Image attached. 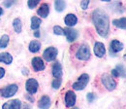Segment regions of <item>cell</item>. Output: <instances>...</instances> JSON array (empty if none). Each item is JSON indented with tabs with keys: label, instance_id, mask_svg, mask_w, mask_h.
Here are the masks:
<instances>
[{
	"label": "cell",
	"instance_id": "22",
	"mask_svg": "<svg viewBox=\"0 0 126 109\" xmlns=\"http://www.w3.org/2000/svg\"><path fill=\"white\" fill-rule=\"evenodd\" d=\"M123 72H124V70H123V66L118 65V66H116V68L112 69L111 74H112L113 77H119V76H124Z\"/></svg>",
	"mask_w": 126,
	"mask_h": 109
},
{
	"label": "cell",
	"instance_id": "13",
	"mask_svg": "<svg viewBox=\"0 0 126 109\" xmlns=\"http://www.w3.org/2000/svg\"><path fill=\"white\" fill-rule=\"evenodd\" d=\"M64 22H65V24L67 26L72 27V26H74V25L77 24L78 18L74 15V14H68V15L65 17V19H64Z\"/></svg>",
	"mask_w": 126,
	"mask_h": 109
},
{
	"label": "cell",
	"instance_id": "20",
	"mask_svg": "<svg viewBox=\"0 0 126 109\" xmlns=\"http://www.w3.org/2000/svg\"><path fill=\"white\" fill-rule=\"evenodd\" d=\"M28 49H29V51L31 53H37L41 49V43L39 41H37V40H33V41L30 42V44L28 46Z\"/></svg>",
	"mask_w": 126,
	"mask_h": 109
},
{
	"label": "cell",
	"instance_id": "7",
	"mask_svg": "<svg viewBox=\"0 0 126 109\" xmlns=\"http://www.w3.org/2000/svg\"><path fill=\"white\" fill-rule=\"evenodd\" d=\"M38 86L39 84L35 79H28L25 84V89L29 94H34L38 91Z\"/></svg>",
	"mask_w": 126,
	"mask_h": 109
},
{
	"label": "cell",
	"instance_id": "21",
	"mask_svg": "<svg viewBox=\"0 0 126 109\" xmlns=\"http://www.w3.org/2000/svg\"><path fill=\"white\" fill-rule=\"evenodd\" d=\"M41 23H42L41 19H39L37 17H32L31 18V28L33 30H37L40 27Z\"/></svg>",
	"mask_w": 126,
	"mask_h": 109
},
{
	"label": "cell",
	"instance_id": "1",
	"mask_svg": "<svg viewBox=\"0 0 126 109\" xmlns=\"http://www.w3.org/2000/svg\"><path fill=\"white\" fill-rule=\"evenodd\" d=\"M92 21L98 34L102 37H107L110 30L109 16L102 9H96L92 13Z\"/></svg>",
	"mask_w": 126,
	"mask_h": 109
},
{
	"label": "cell",
	"instance_id": "17",
	"mask_svg": "<svg viewBox=\"0 0 126 109\" xmlns=\"http://www.w3.org/2000/svg\"><path fill=\"white\" fill-rule=\"evenodd\" d=\"M110 51L113 52V53H118L120 51L123 50V44L117 40H112L110 42Z\"/></svg>",
	"mask_w": 126,
	"mask_h": 109
},
{
	"label": "cell",
	"instance_id": "16",
	"mask_svg": "<svg viewBox=\"0 0 126 109\" xmlns=\"http://www.w3.org/2000/svg\"><path fill=\"white\" fill-rule=\"evenodd\" d=\"M52 75L54 78L62 77V66L59 62H54L52 65Z\"/></svg>",
	"mask_w": 126,
	"mask_h": 109
},
{
	"label": "cell",
	"instance_id": "30",
	"mask_svg": "<svg viewBox=\"0 0 126 109\" xmlns=\"http://www.w3.org/2000/svg\"><path fill=\"white\" fill-rule=\"evenodd\" d=\"M88 5H89V1L88 0H84V1H81L80 2V7L83 10H86L88 8Z\"/></svg>",
	"mask_w": 126,
	"mask_h": 109
},
{
	"label": "cell",
	"instance_id": "37",
	"mask_svg": "<svg viewBox=\"0 0 126 109\" xmlns=\"http://www.w3.org/2000/svg\"><path fill=\"white\" fill-rule=\"evenodd\" d=\"M73 109H78V108H73Z\"/></svg>",
	"mask_w": 126,
	"mask_h": 109
},
{
	"label": "cell",
	"instance_id": "9",
	"mask_svg": "<svg viewBox=\"0 0 126 109\" xmlns=\"http://www.w3.org/2000/svg\"><path fill=\"white\" fill-rule=\"evenodd\" d=\"M31 64H32V67L35 71H42L45 69V63L43 62V60L41 58H33L31 61Z\"/></svg>",
	"mask_w": 126,
	"mask_h": 109
},
{
	"label": "cell",
	"instance_id": "10",
	"mask_svg": "<svg viewBox=\"0 0 126 109\" xmlns=\"http://www.w3.org/2000/svg\"><path fill=\"white\" fill-rule=\"evenodd\" d=\"M94 54L98 58H103L106 54L105 45L101 42H96L94 45Z\"/></svg>",
	"mask_w": 126,
	"mask_h": 109
},
{
	"label": "cell",
	"instance_id": "36",
	"mask_svg": "<svg viewBox=\"0 0 126 109\" xmlns=\"http://www.w3.org/2000/svg\"><path fill=\"white\" fill-rule=\"evenodd\" d=\"M23 109H29V107H28V106H25V107H24Z\"/></svg>",
	"mask_w": 126,
	"mask_h": 109
},
{
	"label": "cell",
	"instance_id": "33",
	"mask_svg": "<svg viewBox=\"0 0 126 109\" xmlns=\"http://www.w3.org/2000/svg\"><path fill=\"white\" fill-rule=\"evenodd\" d=\"M22 73H23L24 75H27V74L29 73V71H28V69H26V68H23V69H22Z\"/></svg>",
	"mask_w": 126,
	"mask_h": 109
},
{
	"label": "cell",
	"instance_id": "26",
	"mask_svg": "<svg viewBox=\"0 0 126 109\" xmlns=\"http://www.w3.org/2000/svg\"><path fill=\"white\" fill-rule=\"evenodd\" d=\"M51 86H52V88L55 89V90L59 89L60 86H61V78H55V79L52 81Z\"/></svg>",
	"mask_w": 126,
	"mask_h": 109
},
{
	"label": "cell",
	"instance_id": "2",
	"mask_svg": "<svg viewBox=\"0 0 126 109\" xmlns=\"http://www.w3.org/2000/svg\"><path fill=\"white\" fill-rule=\"evenodd\" d=\"M88 82H89V76H88V74H85V73L84 74H81L79 77V79H78V81L73 84V89L75 91H81V90H83L86 87V85L88 84Z\"/></svg>",
	"mask_w": 126,
	"mask_h": 109
},
{
	"label": "cell",
	"instance_id": "32",
	"mask_svg": "<svg viewBox=\"0 0 126 109\" xmlns=\"http://www.w3.org/2000/svg\"><path fill=\"white\" fill-rule=\"evenodd\" d=\"M4 75H5V69L2 68V67H0V79L3 78Z\"/></svg>",
	"mask_w": 126,
	"mask_h": 109
},
{
	"label": "cell",
	"instance_id": "34",
	"mask_svg": "<svg viewBox=\"0 0 126 109\" xmlns=\"http://www.w3.org/2000/svg\"><path fill=\"white\" fill-rule=\"evenodd\" d=\"M34 36H35V37H37V38H38V37H40V32H39L38 30H36L35 32H34Z\"/></svg>",
	"mask_w": 126,
	"mask_h": 109
},
{
	"label": "cell",
	"instance_id": "25",
	"mask_svg": "<svg viewBox=\"0 0 126 109\" xmlns=\"http://www.w3.org/2000/svg\"><path fill=\"white\" fill-rule=\"evenodd\" d=\"M8 43H9V36L5 34L0 38V49L6 48L8 46Z\"/></svg>",
	"mask_w": 126,
	"mask_h": 109
},
{
	"label": "cell",
	"instance_id": "28",
	"mask_svg": "<svg viewBox=\"0 0 126 109\" xmlns=\"http://www.w3.org/2000/svg\"><path fill=\"white\" fill-rule=\"evenodd\" d=\"M38 4H39V1H38V0H29V1L27 2V5H28V7H29L30 9L35 8Z\"/></svg>",
	"mask_w": 126,
	"mask_h": 109
},
{
	"label": "cell",
	"instance_id": "6",
	"mask_svg": "<svg viewBox=\"0 0 126 109\" xmlns=\"http://www.w3.org/2000/svg\"><path fill=\"white\" fill-rule=\"evenodd\" d=\"M57 54H58V51H57L56 48H54V47H48V48H47L44 51L43 57H44V59H45L46 62H52L57 57Z\"/></svg>",
	"mask_w": 126,
	"mask_h": 109
},
{
	"label": "cell",
	"instance_id": "31",
	"mask_svg": "<svg viewBox=\"0 0 126 109\" xmlns=\"http://www.w3.org/2000/svg\"><path fill=\"white\" fill-rule=\"evenodd\" d=\"M14 3H15L14 1H11V0H9V1H4V2H3V5H4L6 8H10V7H11V6H12Z\"/></svg>",
	"mask_w": 126,
	"mask_h": 109
},
{
	"label": "cell",
	"instance_id": "8",
	"mask_svg": "<svg viewBox=\"0 0 126 109\" xmlns=\"http://www.w3.org/2000/svg\"><path fill=\"white\" fill-rule=\"evenodd\" d=\"M76 93H74L73 91H68L66 94H65V104L67 107H73L76 103Z\"/></svg>",
	"mask_w": 126,
	"mask_h": 109
},
{
	"label": "cell",
	"instance_id": "35",
	"mask_svg": "<svg viewBox=\"0 0 126 109\" xmlns=\"http://www.w3.org/2000/svg\"><path fill=\"white\" fill-rule=\"evenodd\" d=\"M2 14H3V9H2L1 7H0V16L2 15Z\"/></svg>",
	"mask_w": 126,
	"mask_h": 109
},
{
	"label": "cell",
	"instance_id": "23",
	"mask_svg": "<svg viewBox=\"0 0 126 109\" xmlns=\"http://www.w3.org/2000/svg\"><path fill=\"white\" fill-rule=\"evenodd\" d=\"M54 7H55V10L57 12H62L66 7V3L63 0H56L54 2Z\"/></svg>",
	"mask_w": 126,
	"mask_h": 109
},
{
	"label": "cell",
	"instance_id": "5",
	"mask_svg": "<svg viewBox=\"0 0 126 109\" xmlns=\"http://www.w3.org/2000/svg\"><path fill=\"white\" fill-rule=\"evenodd\" d=\"M101 81L108 91H113L116 88V82L113 80V78L108 74H104L101 78Z\"/></svg>",
	"mask_w": 126,
	"mask_h": 109
},
{
	"label": "cell",
	"instance_id": "12",
	"mask_svg": "<svg viewBox=\"0 0 126 109\" xmlns=\"http://www.w3.org/2000/svg\"><path fill=\"white\" fill-rule=\"evenodd\" d=\"M64 32H65V36L67 38V41H69V42H74L78 38V35H79L78 31L72 29V28H65Z\"/></svg>",
	"mask_w": 126,
	"mask_h": 109
},
{
	"label": "cell",
	"instance_id": "15",
	"mask_svg": "<svg viewBox=\"0 0 126 109\" xmlns=\"http://www.w3.org/2000/svg\"><path fill=\"white\" fill-rule=\"evenodd\" d=\"M48 13H49V6L47 3H43L40 6V8L38 9V11H37V14L41 18H44V19L48 16Z\"/></svg>",
	"mask_w": 126,
	"mask_h": 109
},
{
	"label": "cell",
	"instance_id": "19",
	"mask_svg": "<svg viewBox=\"0 0 126 109\" xmlns=\"http://www.w3.org/2000/svg\"><path fill=\"white\" fill-rule=\"evenodd\" d=\"M112 23H113L116 27H118V28L126 29V18H120V19L113 20Z\"/></svg>",
	"mask_w": 126,
	"mask_h": 109
},
{
	"label": "cell",
	"instance_id": "4",
	"mask_svg": "<svg viewBox=\"0 0 126 109\" xmlns=\"http://www.w3.org/2000/svg\"><path fill=\"white\" fill-rule=\"evenodd\" d=\"M76 58L79 61H88L90 58V50L87 45H81L76 53Z\"/></svg>",
	"mask_w": 126,
	"mask_h": 109
},
{
	"label": "cell",
	"instance_id": "14",
	"mask_svg": "<svg viewBox=\"0 0 126 109\" xmlns=\"http://www.w3.org/2000/svg\"><path fill=\"white\" fill-rule=\"evenodd\" d=\"M49 106H50V98L47 95H43L38 102V107L40 109H48Z\"/></svg>",
	"mask_w": 126,
	"mask_h": 109
},
{
	"label": "cell",
	"instance_id": "24",
	"mask_svg": "<svg viewBox=\"0 0 126 109\" xmlns=\"http://www.w3.org/2000/svg\"><path fill=\"white\" fill-rule=\"evenodd\" d=\"M13 26H14V29H15L16 33H20L21 32V28H22L21 21L19 19H15L14 22H13Z\"/></svg>",
	"mask_w": 126,
	"mask_h": 109
},
{
	"label": "cell",
	"instance_id": "11",
	"mask_svg": "<svg viewBox=\"0 0 126 109\" xmlns=\"http://www.w3.org/2000/svg\"><path fill=\"white\" fill-rule=\"evenodd\" d=\"M21 102L18 99H13L11 101H8L3 104L2 109H20Z\"/></svg>",
	"mask_w": 126,
	"mask_h": 109
},
{
	"label": "cell",
	"instance_id": "29",
	"mask_svg": "<svg viewBox=\"0 0 126 109\" xmlns=\"http://www.w3.org/2000/svg\"><path fill=\"white\" fill-rule=\"evenodd\" d=\"M86 98H87V100L89 102H92V101H94V99L96 98V95L93 93H88L87 95H86Z\"/></svg>",
	"mask_w": 126,
	"mask_h": 109
},
{
	"label": "cell",
	"instance_id": "18",
	"mask_svg": "<svg viewBox=\"0 0 126 109\" xmlns=\"http://www.w3.org/2000/svg\"><path fill=\"white\" fill-rule=\"evenodd\" d=\"M13 62V57L9 53H1L0 54V62H4L5 64H10Z\"/></svg>",
	"mask_w": 126,
	"mask_h": 109
},
{
	"label": "cell",
	"instance_id": "3",
	"mask_svg": "<svg viewBox=\"0 0 126 109\" xmlns=\"http://www.w3.org/2000/svg\"><path fill=\"white\" fill-rule=\"evenodd\" d=\"M17 89H18V87L16 84L8 85V86L0 89V95L2 97H6V98L11 97V96H13L17 92Z\"/></svg>",
	"mask_w": 126,
	"mask_h": 109
},
{
	"label": "cell",
	"instance_id": "38",
	"mask_svg": "<svg viewBox=\"0 0 126 109\" xmlns=\"http://www.w3.org/2000/svg\"><path fill=\"white\" fill-rule=\"evenodd\" d=\"M125 58H126V55H125Z\"/></svg>",
	"mask_w": 126,
	"mask_h": 109
},
{
	"label": "cell",
	"instance_id": "27",
	"mask_svg": "<svg viewBox=\"0 0 126 109\" xmlns=\"http://www.w3.org/2000/svg\"><path fill=\"white\" fill-rule=\"evenodd\" d=\"M53 33H54L55 35H64V34H65L64 29H63L61 26H59V25H55V26L53 27Z\"/></svg>",
	"mask_w": 126,
	"mask_h": 109
}]
</instances>
